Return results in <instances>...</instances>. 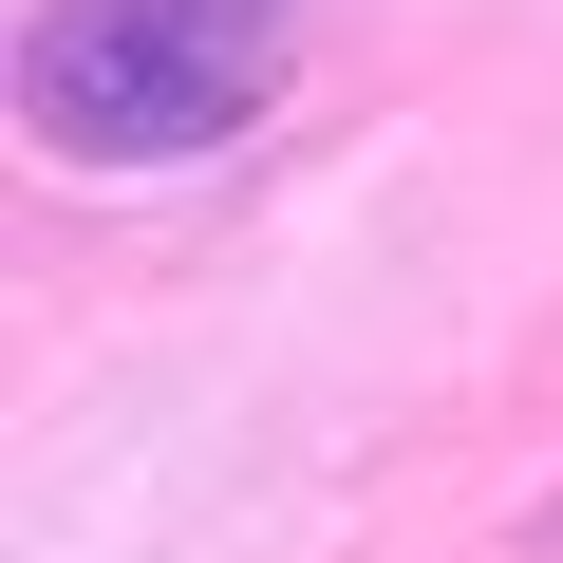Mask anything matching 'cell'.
<instances>
[{"label":"cell","mask_w":563,"mask_h":563,"mask_svg":"<svg viewBox=\"0 0 563 563\" xmlns=\"http://www.w3.org/2000/svg\"><path fill=\"white\" fill-rule=\"evenodd\" d=\"M301 0H38L20 20V132L57 169H188L282 113Z\"/></svg>","instance_id":"6da1fadb"}]
</instances>
